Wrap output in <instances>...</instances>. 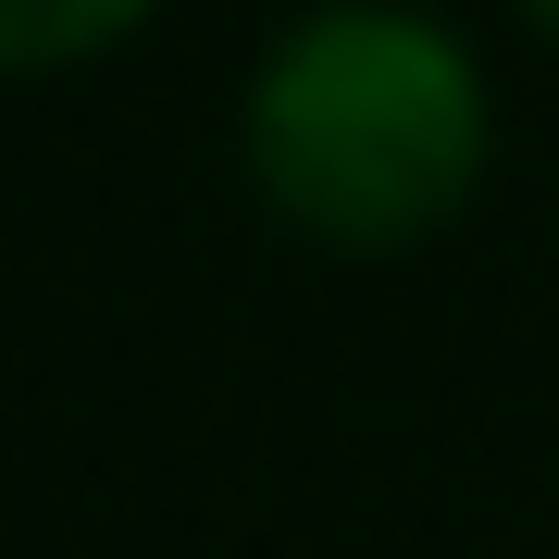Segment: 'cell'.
I'll return each mask as SVG.
<instances>
[{
	"instance_id": "cell-1",
	"label": "cell",
	"mask_w": 559,
	"mask_h": 559,
	"mask_svg": "<svg viewBox=\"0 0 559 559\" xmlns=\"http://www.w3.org/2000/svg\"><path fill=\"white\" fill-rule=\"evenodd\" d=\"M237 150L274 224L323 249H411L473 200L498 100L473 38L423 0H311L249 62Z\"/></svg>"
},
{
	"instance_id": "cell-2",
	"label": "cell",
	"mask_w": 559,
	"mask_h": 559,
	"mask_svg": "<svg viewBox=\"0 0 559 559\" xmlns=\"http://www.w3.org/2000/svg\"><path fill=\"white\" fill-rule=\"evenodd\" d=\"M138 13L150 0H0V62H13V75H62V62L112 50Z\"/></svg>"
},
{
	"instance_id": "cell-3",
	"label": "cell",
	"mask_w": 559,
	"mask_h": 559,
	"mask_svg": "<svg viewBox=\"0 0 559 559\" xmlns=\"http://www.w3.org/2000/svg\"><path fill=\"white\" fill-rule=\"evenodd\" d=\"M535 25H559V0H535Z\"/></svg>"
}]
</instances>
